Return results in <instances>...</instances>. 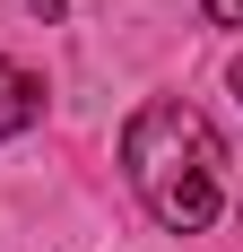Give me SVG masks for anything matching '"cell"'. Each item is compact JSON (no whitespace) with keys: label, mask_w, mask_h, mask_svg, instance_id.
Wrapping results in <instances>:
<instances>
[{"label":"cell","mask_w":243,"mask_h":252,"mask_svg":"<svg viewBox=\"0 0 243 252\" xmlns=\"http://www.w3.org/2000/svg\"><path fill=\"white\" fill-rule=\"evenodd\" d=\"M200 9H209L217 26H243V0H200Z\"/></svg>","instance_id":"3"},{"label":"cell","mask_w":243,"mask_h":252,"mask_svg":"<svg viewBox=\"0 0 243 252\" xmlns=\"http://www.w3.org/2000/svg\"><path fill=\"white\" fill-rule=\"evenodd\" d=\"M235 96H243V61H235Z\"/></svg>","instance_id":"5"},{"label":"cell","mask_w":243,"mask_h":252,"mask_svg":"<svg viewBox=\"0 0 243 252\" xmlns=\"http://www.w3.org/2000/svg\"><path fill=\"white\" fill-rule=\"evenodd\" d=\"M61 9H70V0H35V18H61Z\"/></svg>","instance_id":"4"},{"label":"cell","mask_w":243,"mask_h":252,"mask_svg":"<svg viewBox=\"0 0 243 252\" xmlns=\"http://www.w3.org/2000/svg\"><path fill=\"white\" fill-rule=\"evenodd\" d=\"M122 174H130V191L148 200L156 226L200 235L226 209V139L209 130V113L156 96V104H139L122 122Z\"/></svg>","instance_id":"1"},{"label":"cell","mask_w":243,"mask_h":252,"mask_svg":"<svg viewBox=\"0 0 243 252\" xmlns=\"http://www.w3.org/2000/svg\"><path fill=\"white\" fill-rule=\"evenodd\" d=\"M35 122H44V78L18 70V61H0V139H18Z\"/></svg>","instance_id":"2"}]
</instances>
